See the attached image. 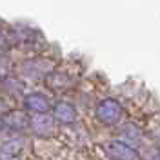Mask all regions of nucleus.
<instances>
[{"instance_id": "obj_5", "label": "nucleus", "mask_w": 160, "mask_h": 160, "mask_svg": "<svg viewBox=\"0 0 160 160\" xmlns=\"http://www.w3.org/2000/svg\"><path fill=\"white\" fill-rule=\"evenodd\" d=\"M24 108L28 111H31L33 115H38V113H48L51 108V102L46 95L42 93H29L26 98H24Z\"/></svg>"}, {"instance_id": "obj_10", "label": "nucleus", "mask_w": 160, "mask_h": 160, "mask_svg": "<svg viewBox=\"0 0 160 160\" xmlns=\"http://www.w3.org/2000/svg\"><path fill=\"white\" fill-rule=\"evenodd\" d=\"M9 71H11V66L8 58H4V57H0V80H6L9 77Z\"/></svg>"}, {"instance_id": "obj_7", "label": "nucleus", "mask_w": 160, "mask_h": 160, "mask_svg": "<svg viewBox=\"0 0 160 160\" xmlns=\"http://www.w3.org/2000/svg\"><path fill=\"white\" fill-rule=\"evenodd\" d=\"M24 73L29 75V77H44L49 73V62L48 60H42V58H37V60H29L26 66H24Z\"/></svg>"}, {"instance_id": "obj_12", "label": "nucleus", "mask_w": 160, "mask_h": 160, "mask_svg": "<svg viewBox=\"0 0 160 160\" xmlns=\"http://www.w3.org/2000/svg\"><path fill=\"white\" fill-rule=\"evenodd\" d=\"M4 129V122H2V118H0V131Z\"/></svg>"}, {"instance_id": "obj_8", "label": "nucleus", "mask_w": 160, "mask_h": 160, "mask_svg": "<svg viewBox=\"0 0 160 160\" xmlns=\"http://www.w3.org/2000/svg\"><path fill=\"white\" fill-rule=\"evenodd\" d=\"M24 146H26V140L22 138V137H17V138H11L8 142H4L2 146H0V153H4V155H9V157H18L22 149H24Z\"/></svg>"}, {"instance_id": "obj_1", "label": "nucleus", "mask_w": 160, "mask_h": 160, "mask_svg": "<svg viewBox=\"0 0 160 160\" xmlns=\"http://www.w3.org/2000/svg\"><path fill=\"white\" fill-rule=\"evenodd\" d=\"M95 117L106 126H117L124 118V108L115 98H102L95 108Z\"/></svg>"}, {"instance_id": "obj_6", "label": "nucleus", "mask_w": 160, "mask_h": 160, "mask_svg": "<svg viewBox=\"0 0 160 160\" xmlns=\"http://www.w3.org/2000/svg\"><path fill=\"white\" fill-rule=\"evenodd\" d=\"M2 122H4V126H8L13 131H22L29 126V118L22 111H9V113H6V117L2 118Z\"/></svg>"}, {"instance_id": "obj_4", "label": "nucleus", "mask_w": 160, "mask_h": 160, "mask_svg": "<svg viewBox=\"0 0 160 160\" xmlns=\"http://www.w3.org/2000/svg\"><path fill=\"white\" fill-rule=\"evenodd\" d=\"M53 118L62 126H69L77 120V109L73 108V104L66 102V100H58L53 106Z\"/></svg>"}, {"instance_id": "obj_2", "label": "nucleus", "mask_w": 160, "mask_h": 160, "mask_svg": "<svg viewBox=\"0 0 160 160\" xmlns=\"http://www.w3.org/2000/svg\"><path fill=\"white\" fill-rule=\"evenodd\" d=\"M104 149L113 160H140V153L124 140H109Z\"/></svg>"}, {"instance_id": "obj_11", "label": "nucleus", "mask_w": 160, "mask_h": 160, "mask_svg": "<svg viewBox=\"0 0 160 160\" xmlns=\"http://www.w3.org/2000/svg\"><path fill=\"white\" fill-rule=\"evenodd\" d=\"M8 48H9V40H8V37L0 31V57L8 51Z\"/></svg>"}, {"instance_id": "obj_9", "label": "nucleus", "mask_w": 160, "mask_h": 160, "mask_svg": "<svg viewBox=\"0 0 160 160\" xmlns=\"http://www.w3.org/2000/svg\"><path fill=\"white\" fill-rule=\"evenodd\" d=\"M138 128L137 126H133V124H128V126H124L122 128V137H124V140H128L131 144H138L140 138H142V133H138Z\"/></svg>"}, {"instance_id": "obj_3", "label": "nucleus", "mask_w": 160, "mask_h": 160, "mask_svg": "<svg viewBox=\"0 0 160 160\" xmlns=\"http://www.w3.org/2000/svg\"><path fill=\"white\" fill-rule=\"evenodd\" d=\"M29 128L37 137H51L57 129V122L48 113H38L29 118Z\"/></svg>"}]
</instances>
